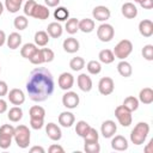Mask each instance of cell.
Instances as JSON below:
<instances>
[{
	"label": "cell",
	"instance_id": "obj_1",
	"mask_svg": "<svg viewBox=\"0 0 153 153\" xmlns=\"http://www.w3.org/2000/svg\"><path fill=\"white\" fill-rule=\"evenodd\" d=\"M54 78L49 69L36 67L31 71L26 81V92L31 100L44 102L54 93Z\"/></svg>",
	"mask_w": 153,
	"mask_h": 153
},
{
	"label": "cell",
	"instance_id": "obj_2",
	"mask_svg": "<svg viewBox=\"0 0 153 153\" xmlns=\"http://www.w3.org/2000/svg\"><path fill=\"white\" fill-rule=\"evenodd\" d=\"M148 134H149V124L147 122H139L130 133V141L136 146L142 145L145 143Z\"/></svg>",
	"mask_w": 153,
	"mask_h": 153
},
{
	"label": "cell",
	"instance_id": "obj_3",
	"mask_svg": "<svg viewBox=\"0 0 153 153\" xmlns=\"http://www.w3.org/2000/svg\"><path fill=\"white\" fill-rule=\"evenodd\" d=\"M13 139L14 142L17 143V146L19 148H27L31 141V131L30 129L24 126V124H19L17 127H14V134H13Z\"/></svg>",
	"mask_w": 153,
	"mask_h": 153
},
{
	"label": "cell",
	"instance_id": "obj_4",
	"mask_svg": "<svg viewBox=\"0 0 153 153\" xmlns=\"http://www.w3.org/2000/svg\"><path fill=\"white\" fill-rule=\"evenodd\" d=\"M133 51V43L129 39H121L114 48L112 53L115 57L120 60H126Z\"/></svg>",
	"mask_w": 153,
	"mask_h": 153
},
{
	"label": "cell",
	"instance_id": "obj_5",
	"mask_svg": "<svg viewBox=\"0 0 153 153\" xmlns=\"http://www.w3.org/2000/svg\"><path fill=\"white\" fill-rule=\"evenodd\" d=\"M115 36V29L111 24H108V23H102L98 29H97V37L100 42H104V43H108L110 42Z\"/></svg>",
	"mask_w": 153,
	"mask_h": 153
},
{
	"label": "cell",
	"instance_id": "obj_6",
	"mask_svg": "<svg viewBox=\"0 0 153 153\" xmlns=\"http://www.w3.org/2000/svg\"><path fill=\"white\" fill-rule=\"evenodd\" d=\"M115 117L117 118L118 123L122 127H129L133 122V116H131V111H129L127 108H124L123 105H118L115 109Z\"/></svg>",
	"mask_w": 153,
	"mask_h": 153
},
{
	"label": "cell",
	"instance_id": "obj_7",
	"mask_svg": "<svg viewBox=\"0 0 153 153\" xmlns=\"http://www.w3.org/2000/svg\"><path fill=\"white\" fill-rule=\"evenodd\" d=\"M80 103V98H79V94L74 91H66V93L62 96V105L67 109H75L78 108Z\"/></svg>",
	"mask_w": 153,
	"mask_h": 153
},
{
	"label": "cell",
	"instance_id": "obj_8",
	"mask_svg": "<svg viewBox=\"0 0 153 153\" xmlns=\"http://www.w3.org/2000/svg\"><path fill=\"white\" fill-rule=\"evenodd\" d=\"M115 90V82L110 76H103L98 81V91L103 96H109Z\"/></svg>",
	"mask_w": 153,
	"mask_h": 153
},
{
	"label": "cell",
	"instance_id": "obj_9",
	"mask_svg": "<svg viewBox=\"0 0 153 153\" xmlns=\"http://www.w3.org/2000/svg\"><path fill=\"white\" fill-rule=\"evenodd\" d=\"M117 131V124L112 120H106L100 126V134L105 139H111Z\"/></svg>",
	"mask_w": 153,
	"mask_h": 153
},
{
	"label": "cell",
	"instance_id": "obj_10",
	"mask_svg": "<svg viewBox=\"0 0 153 153\" xmlns=\"http://www.w3.org/2000/svg\"><path fill=\"white\" fill-rule=\"evenodd\" d=\"M7 98H8V100H10L11 104L20 106L25 102V93L20 88H12V90L8 91Z\"/></svg>",
	"mask_w": 153,
	"mask_h": 153
},
{
	"label": "cell",
	"instance_id": "obj_11",
	"mask_svg": "<svg viewBox=\"0 0 153 153\" xmlns=\"http://www.w3.org/2000/svg\"><path fill=\"white\" fill-rule=\"evenodd\" d=\"M57 84H59V87L61 90L68 91L74 85V76L68 72H63V73L60 74L59 79H57Z\"/></svg>",
	"mask_w": 153,
	"mask_h": 153
},
{
	"label": "cell",
	"instance_id": "obj_12",
	"mask_svg": "<svg viewBox=\"0 0 153 153\" xmlns=\"http://www.w3.org/2000/svg\"><path fill=\"white\" fill-rule=\"evenodd\" d=\"M45 134L53 141H59L62 137L61 128L54 122H49L48 124H45Z\"/></svg>",
	"mask_w": 153,
	"mask_h": 153
},
{
	"label": "cell",
	"instance_id": "obj_13",
	"mask_svg": "<svg viewBox=\"0 0 153 153\" xmlns=\"http://www.w3.org/2000/svg\"><path fill=\"white\" fill-rule=\"evenodd\" d=\"M92 16H93V19H96L98 22H106L110 18L111 12L106 6L99 5L92 10Z\"/></svg>",
	"mask_w": 153,
	"mask_h": 153
},
{
	"label": "cell",
	"instance_id": "obj_14",
	"mask_svg": "<svg viewBox=\"0 0 153 153\" xmlns=\"http://www.w3.org/2000/svg\"><path fill=\"white\" fill-rule=\"evenodd\" d=\"M76 84H78V87L82 92H90L92 90V86H93V82H92L91 76L87 75L86 73H81V74L78 75Z\"/></svg>",
	"mask_w": 153,
	"mask_h": 153
},
{
	"label": "cell",
	"instance_id": "obj_15",
	"mask_svg": "<svg viewBox=\"0 0 153 153\" xmlns=\"http://www.w3.org/2000/svg\"><path fill=\"white\" fill-rule=\"evenodd\" d=\"M129 147V143H128V140L122 136V135H114L111 137V148L114 151H118V152H122V151H127Z\"/></svg>",
	"mask_w": 153,
	"mask_h": 153
},
{
	"label": "cell",
	"instance_id": "obj_16",
	"mask_svg": "<svg viewBox=\"0 0 153 153\" xmlns=\"http://www.w3.org/2000/svg\"><path fill=\"white\" fill-rule=\"evenodd\" d=\"M59 124L63 128H71L75 122V116L71 111H62L59 115Z\"/></svg>",
	"mask_w": 153,
	"mask_h": 153
},
{
	"label": "cell",
	"instance_id": "obj_17",
	"mask_svg": "<svg viewBox=\"0 0 153 153\" xmlns=\"http://www.w3.org/2000/svg\"><path fill=\"white\" fill-rule=\"evenodd\" d=\"M62 47H63V50L66 53H69V54H74L76 53L79 49H80V43L76 38L74 37H68L63 41L62 43Z\"/></svg>",
	"mask_w": 153,
	"mask_h": 153
},
{
	"label": "cell",
	"instance_id": "obj_18",
	"mask_svg": "<svg viewBox=\"0 0 153 153\" xmlns=\"http://www.w3.org/2000/svg\"><path fill=\"white\" fill-rule=\"evenodd\" d=\"M139 32L143 37H151L153 35V22L151 19H143L139 23Z\"/></svg>",
	"mask_w": 153,
	"mask_h": 153
},
{
	"label": "cell",
	"instance_id": "obj_19",
	"mask_svg": "<svg viewBox=\"0 0 153 153\" xmlns=\"http://www.w3.org/2000/svg\"><path fill=\"white\" fill-rule=\"evenodd\" d=\"M122 16L128 19H134L137 16V8L133 2H124L121 7Z\"/></svg>",
	"mask_w": 153,
	"mask_h": 153
},
{
	"label": "cell",
	"instance_id": "obj_20",
	"mask_svg": "<svg viewBox=\"0 0 153 153\" xmlns=\"http://www.w3.org/2000/svg\"><path fill=\"white\" fill-rule=\"evenodd\" d=\"M49 16H50V11H49L48 6L37 4V6L35 7V11L32 13V17L36 19H39V20H45L49 18Z\"/></svg>",
	"mask_w": 153,
	"mask_h": 153
},
{
	"label": "cell",
	"instance_id": "obj_21",
	"mask_svg": "<svg viewBox=\"0 0 153 153\" xmlns=\"http://www.w3.org/2000/svg\"><path fill=\"white\" fill-rule=\"evenodd\" d=\"M62 32H63L62 25L60 23H57V22H53V23H50L47 26V33L51 38H59V37H61L62 36Z\"/></svg>",
	"mask_w": 153,
	"mask_h": 153
},
{
	"label": "cell",
	"instance_id": "obj_22",
	"mask_svg": "<svg viewBox=\"0 0 153 153\" xmlns=\"http://www.w3.org/2000/svg\"><path fill=\"white\" fill-rule=\"evenodd\" d=\"M6 44L12 50L18 49L20 47V44H22V36H20V33H18V32L10 33L8 37L6 38Z\"/></svg>",
	"mask_w": 153,
	"mask_h": 153
},
{
	"label": "cell",
	"instance_id": "obj_23",
	"mask_svg": "<svg viewBox=\"0 0 153 153\" xmlns=\"http://www.w3.org/2000/svg\"><path fill=\"white\" fill-rule=\"evenodd\" d=\"M117 72L120 73L121 76L123 78H129L133 73V68H131V65L126 61V60H121L118 63H117Z\"/></svg>",
	"mask_w": 153,
	"mask_h": 153
},
{
	"label": "cell",
	"instance_id": "obj_24",
	"mask_svg": "<svg viewBox=\"0 0 153 153\" xmlns=\"http://www.w3.org/2000/svg\"><path fill=\"white\" fill-rule=\"evenodd\" d=\"M139 102L146 105L153 103V90L151 87H143L139 93Z\"/></svg>",
	"mask_w": 153,
	"mask_h": 153
},
{
	"label": "cell",
	"instance_id": "obj_25",
	"mask_svg": "<svg viewBox=\"0 0 153 153\" xmlns=\"http://www.w3.org/2000/svg\"><path fill=\"white\" fill-rule=\"evenodd\" d=\"M49 35L47 33V31H43V30H39L35 33L33 36V41H35V44L37 47H45L49 42Z\"/></svg>",
	"mask_w": 153,
	"mask_h": 153
},
{
	"label": "cell",
	"instance_id": "obj_26",
	"mask_svg": "<svg viewBox=\"0 0 153 153\" xmlns=\"http://www.w3.org/2000/svg\"><path fill=\"white\" fill-rule=\"evenodd\" d=\"M7 118L11 121V122H19L22 118H23V110H22V108L20 106H18V105H14V106H12L10 110H8V112H7Z\"/></svg>",
	"mask_w": 153,
	"mask_h": 153
},
{
	"label": "cell",
	"instance_id": "obj_27",
	"mask_svg": "<svg viewBox=\"0 0 153 153\" xmlns=\"http://www.w3.org/2000/svg\"><path fill=\"white\" fill-rule=\"evenodd\" d=\"M79 30L84 33H90L94 30V20L91 18H84L79 20Z\"/></svg>",
	"mask_w": 153,
	"mask_h": 153
},
{
	"label": "cell",
	"instance_id": "obj_28",
	"mask_svg": "<svg viewBox=\"0 0 153 153\" xmlns=\"http://www.w3.org/2000/svg\"><path fill=\"white\" fill-rule=\"evenodd\" d=\"M98 59H99V62L100 63L109 65V63H112L115 61V55H114L112 50H110V49H103V50L99 51Z\"/></svg>",
	"mask_w": 153,
	"mask_h": 153
},
{
	"label": "cell",
	"instance_id": "obj_29",
	"mask_svg": "<svg viewBox=\"0 0 153 153\" xmlns=\"http://www.w3.org/2000/svg\"><path fill=\"white\" fill-rule=\"evenodd\" d=\"M139 99L136 98V97H134V96H128V97H126L124 98V100H123V106L124 108H127L129 111H136L137 109H139Z\"/></svg>",
	"mask_w": 153,
	"mask_h": 153
},
{
	"label": "cell",
	"instance_id": "obj_30",
	"mask_svg": "<svg viewBox=\"0 0 153 153\" xmlns=\"http://www.w3.org/2000/svg\"><path fill=\"white\" fill-rule=\"evenodd\" d=\"M65 30L67 31V33L69 35H74L79 31V20L76 18H68L66 20V25H65Z\"/></svg>",
	"mask_w": 153,
	"mask_h": 153
},
{
	"label": "cell",
	"instance_id": "obj_31",
	"mask_svg": "<svg viewBox=\"0 0 153 153\" xmlns=\"http://www.w3.org/2000/svg\"><path fill=\"white\" fill-rule=\"evenodd\" d=\"M37 45L35 43H25L22 48H20V55L24 57V59H30L32 56V54L37 50Z\"/></svg>",
	"mask_w": 153,
	"mask_h": 153
},
{
	"label": "cell",
	"instance_id": "obj_32",
	"mask_svg": "<svg viewBox=\"0 0 153 153\" xmlns=\"http://www.w3.org/2000/svg\"><path fill=\"white\" fill-rule=\"evenodd\" d=\"M54 18L57 22H66L69 18V11L63 6H57L54 11Z\"/></svg>",
	"mask_w": 153,
	"mask_h": 153
},
{
	"label": "cell",
	"instance_id": "obj_33",
	"mask_svg": "<svg viewBox=\"0 0 153 153\" xmlns=\"http://www.w3.org/2000/svg\"><path fill=\"white\" fill-rule=\"evenodd\" d=\"M90 128H91V126L86 122V121H78L76 122V124H75V133L80 136V137H85L86 136V134L88 133V130H90Z\"/></svg>",
	"mask_w": 153,
	"mask_h": 153
},
{
	"label": "cell",
	"instance_id": "obj_34",
	"mask_svg": "<svg viewBox=\"0 0 153 153\" xmlns=\"http://www.w3.org/2000/svg\"><path fill=\"white\" fill-rule=\"evenodd\" d=\"M23 1L24 0H5V8L10 13H17L22 7Z\"/></svg>",
	"mask_w": 153,
	"mask_h": 153
},
{
	"label": "cell",
	"instance_id": "obj_35",
	"mask_svg": "<svg viewBox=\"0 0 153 153\" xmlns=\"http://www.w3.org/2000/svg\"><path fill=\"white\" fill-rule=\"evenodd\" d=\"M86 69H87V72L90 74L97 75V74H99L102 72V63L99 61H97V60H91V61L87 62Z\"/></svg>",
	"mask_w": 153,
	"mask_h": 153
},
{
	"label": "cell",
	"instance_id": "obj_36",
	"mask_svg": "<svg viewBox=\"0 0 153 153\" xmlns=\"http://www.w3.org/2000/svg\"><path fill=\"white\" fill-rule=\"evenodd\" d=\"M69 67L74 72H79L85 67V60L81 56H75L69 61Z\"/></svg>",
	"mask_w": 153,
	"mask_h": 153
},
{
	"label": "cell",
	"instance_id": "obj_37",
	"mask_svg": "<svg viewBox=\"0 0 153 153\" xmlns=\"http://www.w3.org/2000/svg\"><path fill=\"white\" fill-rule=\"evenodd\" d=\"M29 115H30V118H44L45 110H44V108H42L39 105H33L30 108Z\"/></svg>",
	"mask_w": 153,
	"mask_h": 153
},
{
	"label": "cell",
	"instance_id": "obj_38",
	"mask_svg": "<svg viewBox=\"0 0 153 153\" xmlns=\"http://www.w3.org/2000/svg\"><path fill=\"white\" fill-rule=\"evenodd\" d=\"M84 151L86 153H99L100 145L98 141H84Z\"/></svg>",
	"mask_w": 153,
	"mask_h": 153
},
{
	"label": "cell",
	"instance_id": "obj_39",
	"mask_svg": "<svg viewBox=\"0 0 153 153\" xmlns=\"http://www.w3.org/2000/svg\"><path fill=\"white\" fill-rule=\"evenodd\" d=\"M13 25L17 30L22 31V30H25L29 25V19L26 18V16H18L14 18L13 20Z\"/></svg>",
	"mask_w": 153,
	"mask_h": 153
},
{
	"label": "cell",
	"instance_id": "obj_40",
	"mask_svg": "<svg viewBox=\"0 0 153 153\" xmlns=\"http://www.w3.org/2000/svg\"><path fill=\"white\" fill-rule=\"evenodd\" d=\"M29 61L32 63V65H42V63H44L45 62V60H44V56H43V51H42V49H37L33 54H32V56L29 59Z\"/></svg>",
	"mask_w": 153,
	"mask_h": 153
},
{
	"label": "cell",
	"instance_id": "obj_41",
	"mask_svg": "<svg viewBox=\"0 0 153 153\" xmlns=\"http://www.w3.org/2000/svg\"><path fill=\"white\" fill-rule=\"evenodd\" d=\"M36 6H37V2H36L35 0H27V1L24 4V7H23L24 16H26V17H32V13H33Z\"/></svg>",
	"mask_w": 153,
	"mask_h": 153
},
{
	"label": "cell",
	"instance_id": "obj_42",
	"mask_svg": "<svg viewBox=\"0 0 153 153\" xmlns=\"http://www.w3.org/2000/svg\"><path fill=\"white\" fill-rule=\"evenodd\" d=\"M14 134V127L11 124H2L0 127V136H7V137H13Z\"/></svg>",
	"mask_w": 153,
	"mask_h": 153
},
{
	"label": "cell",
	"instance_id": "obj_43",
	"mask_svg": "<svg viewBox=\"0 0 153 153\" xmlns=\"http://www.w3.org/2000/svg\"><path fill=\"white\" fill-rule=\"evenodd\" d=\"M141 54L143 56L145 60L147 61H153V45L152 44H146L143 45L142 50H141Z\"/></svg>",
	"mask_w": 153,
	"mask_h": 153
},
{
	"label": "cell",
	"instance_id": "obj_44",
	"mask_svg": "<svg viewBox=\"0 0 153 153\" xmlns=\"http://www.w3.org/2000/svg\"><path fill=\"white\" fill-rule=\"evenodd\" d=\"M99 140V134L94 128H90L88 133L86 134V136L84 137V141H98Z\"/></svg>",
	"mask_w": 153,
	"mask_h": 153
},
{
	"label": "cell",
	"instance_id": "obj_45",
	"mask_svg": "<svg viewBox=\"0 0 153 153\" xmlns=\"http://www.w3.org/2000/svg\"><path fill=\"white\" fill-rule=\"evenodd\" d=\"M30 126L35 130L42 129L44 127V118H30Z\"/></svg>",
	"mask_w": 153,
	"mask_h": 153
},
{
	"label": "cell",
	"instance_id": "obj_46",
	"mask_svg": "<svg viewBox=\"0 0 153 153\" xmlns=\"http://www.w3.org/2000/svg\"><path fill=\"white\" fill-rule=\"evenodd\" d=\"M42 51H43V56H44V60H45V62H51V61H54V59H55V54H54V51L50 49V48H42Z\"/></svg>",
	"mask_w": 153,
	"mask_h": 153
},
{
	"label": "cell",
	"instance_id": "obj_47",
	"mask_svg": "<svg viewBox=\"0 0 153 153\" xmlns=\"http://www.w3.org/2000/svg\"><path fill=\"white\" fill-rule=\"evenodd\" d=\"M13 137H7V136H0V148L1 149H7L11 143H12Z\"/></svg>",
	"mask_w": 153,
	"mask_h": 153
},
{
	"label": "cell",
	"instance_id": "obj_48",
	"mask_svg": "<svg viewBox=\"0 0 153 153\" xmlns=\"http://www.w3.org/2000/svg\"><path fill=\"white\" fill-rule=\"evenodd\" d=\"M48 152H49V153H63L65 149H63L62 146H60V145H57V143H53V145L48 148Z\"/></svg>",
	"mask_w": 153,
	"mask_h": 153
},
{
	"label": "cell",
	"instance_id": "obj_49",
	"mask_svg": "<svg viewBox=\"0 0 153 153\" xmlns=\"http://www.w3.org/2000/svg\"><path fill=\"white\" fill-rule=\"evenodd\" d=\"M8 93V85L6 81L4 80H0V97H4V96H7Z\"/></svg>",
	"mask_w": 153,
	"mask_h": 153
},
{
	"label": "cell",
	"instance_id": "obj_50",
	"mask_svg": "<svg viewBox=\"0 0 153 153\" xmlns=\"http://www.w3.org/2000/svg\"><path fill=\"white\" fill-rule=\"evenodd\" d=\"M140 6L145 10H151L153 8V0H142L140 2Z\"/></svg>",
	"mask_w": 153,
	"mask_h": 153
},
{
	"label": "cell",
	"instance_id": "obj_51",
	"mask_svg": "<svg viewBox=\"0 0 153 153\" xmlns=\"http://www.w3.org/2000/svg\"><path fill=\"white\" fill-rule=\"evenodd\" d=\"M7 111V102L0 97V114H4Z\"/></svg>",
	"mask_w": 153,
	"mask_h": 153
},
{
	"label": "cell",
	"instance_id": "obj_52",
	"mask_svg": "<svg viewBox=\"0 0 153 153\" xmlns=\"http://www.w3.org/2000/svg\"><path fill=\"white\" fill-rule=\"evenodd\" d=\"M44 4L48 7H57L60 4V0H44Z\"/></svg>",
	"mask_w": 153,
	"mask_h": 153
},
{
	"label": "cell",
	"instance_id": "obj_53",
	"mask_svg": "<svg viewBox=\"0 0 153 153\" xmlns=\"http://www.w3.org/2000/svg\"><path fill=\"white\" fill-rule=\"evenodd\" d=\"M44 148L42 146H33L30 148V153H44Z\"/></svg>",
	"mask_w": 153,
	"mask_h": 153
},
{
	"label": "cell",
	"instance_id": "obj_54",
	"mask_svg": "<svg viewBox=\"0 0 153 153\" xmlns=\"http://www.w3.org/2000/svg\"><path fill=\"white\" fill-rule=\"evenodd\" d=\"M6 33H5V31H2V30H0V47H2L5 43H6Z\"/></svg>",
	"mask_w": 153,
	"mask_h": 153
},
{
	"label": "cell",
	"instance_id": "obj_55",
	"mask_svg": "<svg viewBox=\"0 0 153 153\" xmlns=\"http://www.w3.org/2000/svg\"><path fill=\"white\" fill-rule=\"evenodd\" d=\"M153 143V140H149V142L147 143V146L145 147V152L146 153H152V151H151V145Z\"/></svg>",
	"mask_w": 153,
	"mask_h": 153
},
{
	"label": "cell",
	"instance_id": "obj_56",
	"mask_svg": "<svg viewBox=\"0 0 153 153\" xmlns=\"http://www.w3.org/2000/svg\"><path fill=\"white\" fill-rule=\"evenodd\" d=\"M4 7H5V5L0 1V16H1V14H2V12H4Z\"/></svg>",
	"mask_w": 153,
	"mask_h": 153
},
{
	"label": "cell",
	"instance_id": "obj_57",
	"mask_svg": "<svg viewBox=\"0 0 153 153\" xmlns=\"http://www.w3.org/2000/svg\"><path fill=\"white\" fill-rule=\"evenodd\" d=\"M142 0H134V2H137V4H140Z\"/></svg>",
	"mask_w": 153,
	"mask_h": 153
},
{
	"label": "cell",
	"instance_id": "obj_58",
	"mask_svg": "<svg viewBox=\"0 0 153 153\" xmlns=\"http://www.w3.org/2000/svg\"><path fill=\"white\" fill-rule=\"evenodd\" d=\"M0 72H1V66H0Z\"/></svg>",
	"mask_w": 153,
	"mask_h": 153
}]
</instances>
